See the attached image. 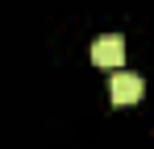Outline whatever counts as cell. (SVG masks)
I'll use <instances>...</instances> for the list:
<instances>
[{"mask_svg":"<svg viewBox=\"0 0 154 149\" xmlns=\"http://www.w3.org/2000/svg\"><path fill=\"white\" fill-rule=\"evenodd\" d=\"M92 62H96V66H108V71L121 66V62H125V42H121L117 33L96 37V42H92Z\"/></svg>","mask_w":154,"mask_h":149,"instance_id":"7a4b0ae2","label":"cell"},{"mask_svg":"<svg viewBox=\"0 0 154 149\" xmlns=\"http://www.w3.org/2000/svg\"><path fill=\"white\" fill-rule=\"evenodd\" d=\"M142 87H146V83H142L137 74L117 71V74H112V83H108V95H112V104H117V108H133V104L142 99Z\"/></svg>","mask_w":154,"mask_h":149,"instance_id":"6da1fadb","label":"cell"}]
</instances>
